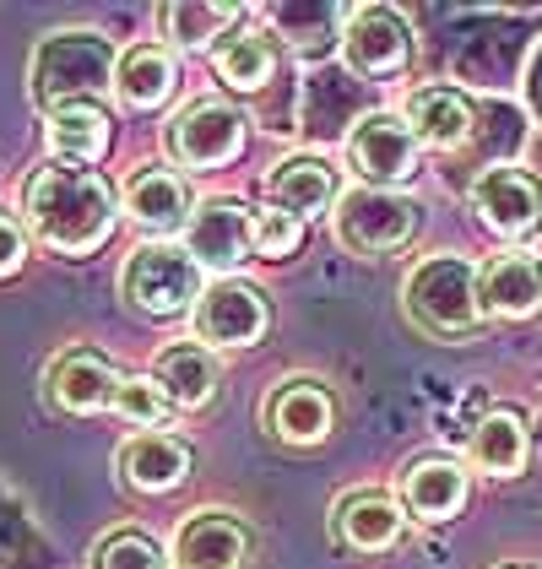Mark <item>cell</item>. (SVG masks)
Instances as JSON below:
<instances>
[{
	"instance_id": "cell-16",
	"label": "cell",
	"mask_w": 542,
	"mask_h": 569,
	"mask_svg": "<svg viewBox=\"0 0 542 569\" xmlns=\"http://www.w3.org/2000/svg\"><path fill=\"white\" fill-rule=\"evenodd\" d=\"M267 196L288 218H315L337 201V174H331L325 158H288L267 174Z\"/></svg>"
},
{
	"instance_id": "cell-8",
	"label": "cell",
	"mask_w": 542,
	"mask_h": 569,
	"mask_svg": "<svg viewBox=\"0 0 542 569\" xmlns=\"http://www.w3.org/2000/svg\"><path fill=\"white\" fill-rule=\"evenodd\" d=\"M348 158L374 190H391L418 169V136L397 114H363L348 136Z\"/></svg>"
},
{
	"instance_id": "cell-5",
	"label": "cell",
	"mask_w": 542,
	"mask_h": 569,
	"mask_svg": "<svg viewBox=\"0 0 542 569\" xmlns=\"http://www.w3.org/2000/svg\"><path fill=\"white\" fill-rule=\"evenodd\" d=\"M418 228V207L397 196V190H348L337 201V239L359 256H385V250H402Z\"/></svg>"
},
{
	"instance_id": "cell-10",
	"label": "cell",
	"mask_w": 542,
	"mask_h": 569,
	"mask_svg": "<svg viewBox=\"0 0 542 569\" xmlns=\"http://www.w3.org/2000/svg\"><path fill=\"white\" fill-rule=\"evenodd\" d=\"M44 386H49V401L66 407V412H98V407H114V396H120L126 380L114 375V363L103 352L77 348V352H60L49 363Z\"/></svg>"
},
{
	"instance_id": "cell-14",
	"label": "cell",
	"mask_w": 542,
	"mask_h": 569,
	"mask_svg": "<svg viewBox=\"0 0 542 569\" xmlns=\"http://www.w3.org/2000/svg\"><path fill=\"white\" fill-rule=\"evenodd\" d=\"M126 212L147 233H180L184 222H195V201L174 169H141L126 184Z\"/></svg>"
},
{
	"instance_id": "cell-28",
	"label": "cell",
	"mask_w": 542,
	"mask_h": 569,
	"mask_svg": "<svg viewBox=\"0 0 542 569\" xmlns=\"http://www.w3.org/2000/svg\"><path fill=\"white\" fill-rule=\"evenodd\" d=\"M92 569H163V553H158V542L141 537V531H114V537L98 542Z\"/></svg>"
},
{
	"instance_id": "cell-29",
	"label": "cell",
	"mask_w": 542,
	"mask_h": 569,
	"mask_svg": "<svg viewBox=\"0 0 542 569\" xmlns=\"http://www.w3.org/2000/svg\"><path fill=\"white\" fill-rule=\"evenodd\" d=\"M114 407H120L131 423H147V429H152V423H163V418L174 412V401L163 396V386H158V380H126V386H120V396H114Z\"/></svg>"
},
{
	"instance_id": "cell-22",
	"label": "cell",
	"mask_w": 542,
	"mask_h": 569,
	"mask_svg": "<svg viewBox=\"0 0 542 569\" xmlns=\"http://www.w3.org/2000/svg\"><path fill=\"white\" fill-rule=\"evenodd\" d=\"M402 499L412 516L423 521H451L455 510L466 505V472L455 461H418L402 478Z\"/></svg>"
},
{
	"instance_id": "cell-3",
	"label": "cell",
	"mask_w": 542,
	"mask_h": 569,
	"mask_svg": "<svg viewBox=\"0 0 542 569\" xmlns=\"http://www.w3.org/2000/svg\"><path fill=\"white\" fill-rule=\"evenodd\" d=\"M406 315L429 337H466L483 326V299H478V271L461 256H429L406 277Z\"/></svg>"
},
{
	"instance_id": "cell-2",
	"label": "cell",
	"mask_w": 542,
	"mask_h": 569,
	"mask_svg": "<svg viewBox=\"0 0 542 569\" xmlns=\"http://www.w3.org/2000/svg\"><path fill=\"white\" fill-rule=\"evenodd\" d=\"M109 71H114V49L103 33H49L44 44L33 49V103L39 109H71V103H88L92 92L109 88Z\"/></svg>"
},
{
	"instance_id": "cell-25",
	"label": "cell",
	"mask_w": 542,
	"mask_h": 569,
	"mask_svg": "<svg viewBox=\"0 0 542 569\" xmlns=\"http://www.w3.org/2000/svg\"><path fill=\"white\" fill-rule=\"evenodd\" d=\"M114 92L131 103V109H158L169 92H174V60L152 44H136L120 71H114Z\"/></svg>"
},
{
	"instance_id": "cell-32",
	"label": "cell",
	"mask_w": 542,
	"mask_h": 569,
	"mask_svg": "<svg viewBox=\"0 0 542 569\" xmlns=\"http://www.w3.org/2000/svg\"><path fill=\"white\" fill-rule=\"evenodd\" d=\"M526 98H532V109H538V120H542V44L532 54V66H526Z\"/></svg>"
},
{
	"instance_id": "cell-1",
	"label": "cell",
	"mask_w": 542,
	"mask_h": 569,
	"mask_svg": "<svg viewBox=\"0 0 542 569\" xmlns=\"http://www.w3.org/2000/svg\"><path fill=\"white\" fill-rule=\"evenodd\" d=\"M22 212L33 222V233L60 256H88L109 239L114 228V190L103 174L88 169H39L28 179Z\"/></svg>"
},
{
	"instance_id": "cell-24",
	"label": "cell",
	"mask_w": 542,
	"mask_h": 569,
	"mask_svg": "<svg viewBox=\"0 0 542 569\" xmlns=\"http://www.w3.org/2000/svg\"><path fill=\"white\" fill-rule=\"evenodd\" d=\"M472 461L489 472V478H515L526 467V423L515 412H489L478 429H472Z\"/></svg>"
},
{
	"instance_id": "cell-18",
	"label": "cell",
	"mask_w": 542,
	"mask_h": 569,
	"mask_svg": "<svg viewBox=\"0 0 542 569\" xmlns=\"http://www.w3.org/2000/svg\"><path fill=\"white\" fill-rule=\"evenodd\" d=\"M152 380L163 386V396L174 407L195 412V407H207L218 396V363L195 342H169V348L158 352V363H152Z\"/></svg>"
},
{
	"instance_id": "cell-26",
	"label": "cell",
	"mask_w": 542,
	"mask_h": 569,
	"mask_svg": "<svg viewBox=\"0 0 542 569\" xmlns=\"http://www.w3.org/2000/svg\"><path fill=\"white\" fill-rule=\"evenodd\" d=\"M163 22H169V39L180 49H207L239 22V6H228V0H180V6L163 11Z\"/></svg>"
},
{
	"instance_id": "cell-13",
	"label": "cell",
	"mask_w": 542,
	"mask_h": 569,
	"mask_svg": "<svg viewBox=\"0 0 542 569\" xmlns=\"http://www.w3.org/2000/svg\"><path fill=\"white\" fill-rule=\"evenodd\" d=\"M190 256L207 266H239L255 256V218L239 201H207L190 222Z\"/></svg>"
},
{
	"instance_id": "cell-27",
	"label": "cell",
	"mask_w": 542,
	"mask_h": 569,
	"mask_svg": "<svg viewBox=\"0 0 542 569\" xmlns=\"http://www.w3.org/2000/svg\"><path fill=\"white\" fill-rule=\"evenodd\" d=\"M271 66H277V49H271L267 33H233V39L218 49V77L239 92L261 88L271 77Z\"/></svg>"
},
{
	"instance_id": "cell-6",
	"label": "cell",
	"mask_w": 542,
	"mask_h": 569,
	"mask_svg": "<svg viewBox=\"0 0 542 569\" xmlns=\"http://www.w3.org/2000/svg\"><path fill=\"white\" fill-rule=\"evenodd\" d=\"M163 147L184 169H218L244 147V120H239V109H228L218 98H201V103H190L169 120Z\"/></svg>"
},
{
	"instance_id": "cell-30",
	"label": "cell",
	"mask_w": 542,
	"mask_h": 569,
	"mask_svg": "<svg viewBox=\"0 0 542 569\" xmlns=\"http://www.w3.org/2000/svg\"><path fill=\"white\" fill-rule=\"evenodd\" d=\"M293 250H299V218H288V212H261V218H255V256L282 261V256H293Z\"/></svg>"
},
{
	"instance_id": "cell-7",
	"label": "cell",
	"mask_w": 542,
	"mask_h": 569,
	"mask_svg": "<svg viewBox=\"0 0 542 569\" xmlns=\"http://www.w3.org/2000/svg\"><path fill=\"white\" fill-rule=\"evenodd\" d=\"M342 54L359 77H397L412 54V33L391 6H359L342 17Z\"/></svg>"
},
{
	"instance_id": "cell-9",
	"label": "cell",
	"mask_w": 542,
	"mask_h": 569,
	"mask_svg": "<svg viewBox=\"0 0 542 569\" xmlns=\"http://www.w3.org/2000/svg\"><path fill=\"white\" fill-rule=\"evenodd\" d=\"M472 212L483 218V228H494L499 239H521L542 222V184L510 163L483 169L472 184Z\"/></svg>"
},
{
	"instance_id": "cell-21",
	"label": "cell",
	"mask_w": 542,
	"mask_h": 569,
	"mask_svg": "<svg viewBox=\"0 0 542 569\" xmlns=\"http://www.w3.org/2000/svg\"><path fill=\"white\" fill-rule=\"evenodd\" d=\"M406 126L429 147H461L472 136V103L455 88H423L406 103Z\"/></svg>"
},
{
	"instance_id": "cell-4",
	"label": "cell",
	"mask_w": 542,
	"mask_h": 569,
	"mask_svg": "<svg viewBox=\"0 0 542 569\" xmlns=\"http://www.w3.org/2000/svg\"><path fill=\"white\" fill-rule=\"evenodd\" d=\"M120 288L141 315L169 320V315H184V305H201V261L174 244H147L126 261Z\"/></svg>"
},
{
	"instance_id": "cell-31",
	"label": "cell",
	"mask_w": 542,
	"mask_h": 569,
	"mask_svg": "<svg viewBox=\"0 0 542 569\" xmlns=\"http://www.w3.org/2000/svg\"><path fill=\"white\" fill-rule=\"evenodd\" d=\"M17 266H22V233L11 218H0V277H11Z\"/></svg>"
},
{
	"instance_id": "cell-11",
	"label": "cell",
	"mask_w": 542,
	"mask_h": 569,
	"mask_svg": "<svg viewBox=\"0 0 542 569\" xmlns=\"http://www.w3.org/2000/svg\"><path fill=\"white\" fill-rule=\"evenodd\" d=\"M195 331L218 348H250L267 331V305L244 282H212L195 305Z\"/></svg>"
},
{
	"instance_id": "cell-17",
	"label": "cell",
	"mask_w": 542,
	"mask_h": 569,
	"mask_svg": "<svg viewBox=\"0 0 542 569\" xmlns=\"http://www.w3.org/2000/svg\"><path fill=\"white\" fill-rule=\"evenodd\" d=\"M331 418H337V407H331V396L320 391L315 380H293V386H282L267 401L271 435L288 439V445H320L331 435Z\"/></svg>"
},
{
	"instance_id": "cell-23",
	"label": "cell",
	"mask_w": 542,
	"mask_h": 569,
	"mask_svg": "<svg viewBox=\"0 0 542 569\" xmlns=\"http://www.w3.org/2000/svg\"><path fill=\"white\" fill-rule=\"evenodd\" d=\"M49 147L66 163H98L109 147V114L98 103H71L49 114Z\"/></svg>"
},
{
	"instance_id": "cell-15",
	"label": "cell",
	"mask_w": 542,
	"mask_h": 569,
	"mask_svg": "<svg viewBox=\"0 0 542 569\" xmlns=\"http://www.w3.org/2000/svg\"><path fill=\"white\" fill-rule=\"evenodd\" d=\"M250 559V531L233 521V516H195V521L180 526L174 537V565L180 569H239Z\"/></svg>"
},
{
	"instance_id": "cell-12",
	"label": "cell",
	"mask_w": 542,
	"mask_h": 569,
	"mask_svg": "<svg viewBox=\"0 0 542 569\" xmlns=\"http://www.w3.org/2000/svg\"><path fill=\"white\" fill-rule=\"evenodd\" d=\"M478 299H483V315H504V320L542 315V261L526 250L494 256L478 271Z\"/></svg>"
},
{
	"instance_id": "cell-19",
	"label": "cell",
	"mask_w": 542,
	"mask_h": 569,
	"mask_svg": "<svg viewBox=\"0 0 542 569\" xmlns=\"http://www.w3.org/2000/svg\"><path fill=\"white\" fill-rule=\"evenodd\" d=\"M337 537L359 553H380L402 537V505L385 493H348L337 505Z\"/></svg>"
},
{
	"instance_id": "cell-20",
	"label": "cell",
	"mask_w": 542,
	"mask_h": 569,
	"mask_svg": "<svg viewBox=\"0 0 542 569\" xmlns=\"http://www.w3.org/2000/svg\"><path fill=\"white\" fill-rule=\"evenodd\" d=\"M120 472H126V482L141 488V493H163V488H174V482L190 472V450L169 435H136L131 445L120 450Z\"/></svg>"
}]
</instances>
